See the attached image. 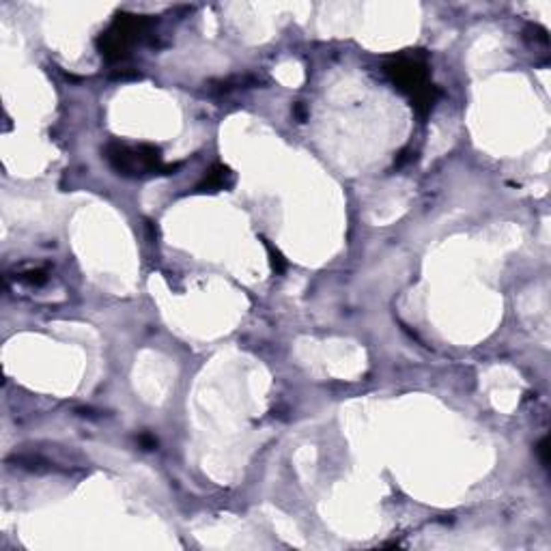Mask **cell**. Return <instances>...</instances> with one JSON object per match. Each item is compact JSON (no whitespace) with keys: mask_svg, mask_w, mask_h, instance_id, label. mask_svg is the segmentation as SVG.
I'll return each mask as SVG.
<instances>
[{"mask_svg":"<svg viewBox=\"0 0 551 551\" xmlns=\"http://www.w3.org/2000/svg\"><path fill=\"white\" fill-rule=\"evenodd\" d=\"M106 157L113 164L115 171L121 175H171L177 166H166L161 161L159 149L151 144H140V147H127L121 142H115L106 149Z\"/></svg>","mask_w":551,"mask_h":551,"instance_id":"obj_1","label":"cell"},{"mask_svg":"<svg viewBox=\"0 0 551 551\" xmlns=\"http://www.w3.org/2000/svg\"><path fill=\"white\" fill-rule=\"evenodd\" d=\"M149 24L151 22L144 16H127V13L117 16L115 24L97 39L101 54L108 61H119V59L127 57L130 47L140 37H144Z\"/></svg>","mask_w":551,"mask_h":551,"instance_id":"obj_2","label":"cell"},{"mask_svg":"<svg viewBox=\"0 0 551 551\" xmlns=\"http://www.w3.org/2000/svg\"><path fill=\"white\" fill-rule=\"evenodd\" d=\"M385 72H388V76L394 80V84H399L401 91L411 93L414 99L433 86V84L426 82V67L418 61L399 59V61H394L385 67Z\"/></svg>","mask_w":551,"mask_h":551,"instance_id":"obj_3","label":"cell"},{"mask_svg":"<svg viewBox=\"0 0 551 551\" xmlns=\"http://www.w3.org/2000/svg\"><path fill=\"white\" fill-rule=\"evenodd\" d=\"M231 179H233V175H231V171L227 169V166H213L209 173H207V177L203 179V183L198 186V192H217V190H225V188H229L231 186Z\"/></svg>","mask_w":551,"mask_h":551,"instance_id":"obj_4","label":"cell"},{"mask_svg":"<svg viewBox=\"0 0 551 551\" xmlns=\"http://www.w3.org/2000/svg\"><path fill=\"white\" fill-rule=\"evenodd\" d=\"M45 271H41V269H30V271H26V273H22L20 276V280H24V283H30V285H41V283H45Z\"/></svg>","mask_w":551,"mask_h":551,"instance_id":"obj_5","label":"cell"},{"mask_svg":"<svg viewBox=\"0 0 551 551\" xmlns=\"http://www.w3.org/2000/svg\"><path fill=\"white\" fill-rule=\"evenodd\" d=\"M265 246H267V250H269V256H271V267L276 269V271H283L285 267H287V263H285V259H283V254L278 252V250H273V246L269 244V242H265Z\"/></svg>","mask_w":551,"mask_h":551,"instance_id":"obj_6","label":"cell"},{"mask_svg":"<svg viewBox=\"0 0 551 551\" xmlns=\"http://www.w3.org/2000/svg\"><path fill=\"white\" fill-rule=\"evenodd\" d=\"M538 455H540V459H543V463L547 465V439H543V442L538 444Z\"/></svg>","mask_w":551,"mask_h":551,"instance_id":"obj_7","label":"cell"}]
</instances>
